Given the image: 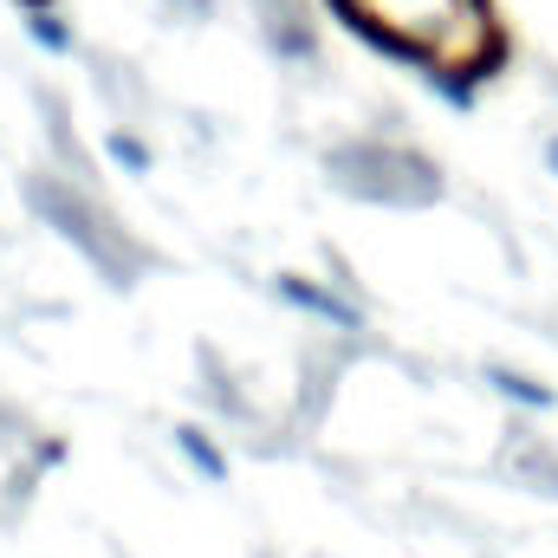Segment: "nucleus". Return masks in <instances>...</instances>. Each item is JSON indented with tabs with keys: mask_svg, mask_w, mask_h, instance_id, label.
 <instances>
[{
	"mask_svg": "<svg viewBox=\"0 0 558 558\" xmlns=\"http://www.w3.org/2000/svg\"><path fill=\"white\" fill-rule=\"evenodd\" d=\"M286 299H299V305H312V312H325V318H338V325H351V305H338V299H325L318 286H305V279H286Z\"/></svg>",
	"mask_w": 558,
	"mask_h": 558,
	"instance_id": "nucleus-3",
	"label": "nucleus"
},
{
	"mask_svg": "<svg viewBox=\"0 0 558 558\" xmlns=\"http://www.w3.org/2000/svg\"><path fill=\"white\" fill-rule=\"evenodd\" d=\"M351 26L377 33L397 52H416L441 72H468L494 52V26L481 0H338Z\"/></svg>",
	"mask_w": 558,
	"mask_h": 558,
	"instance_id": "nucleus-1",
	"label": "nucleus"
},
{
	"mask_svg": "<svg viewBox=\"0 0 558 558\" xmlns=\"http://www.w3.org/2000/svg\"><path fill=\"white\" fill-rule=\"evenodd\" d=\"M182 454H189V461H195L208 481H228V461H221V448H215L202 428H182Z\"/></svg>",
	"mask_w": 558,
	"mask_h": 558,
	"instance_id": "nucleus-2",
	"label": "nucleus"
},
{
	"mask_svg": "<svg viewBox=\"0 0 558 558\" xmlns=\"http://www.w3.org/2000/svg\"><path fill=\"white\" fill-rule=\"evenodd\" d=\"M33 39H39V46H52V52H65V46H72V33H65L46 7H33Z\"/></svg>",
	"mask_w": 558,
	"mask_h": 558,
	"instance_id": "nucleus-4",
	"label": "nucleus"
},
{
	"mask_svg": "<svg viewBox=\"0 0 558 558\" xmlns=\"http://www.w3.org/2000/svg\"><path fill=\"white\" fill-rule=\"evenodd\" d=\"M111 156H118L124 169H149V149H143L137 137H111Z\"/></svg>",
	"mask_w": 558,
	"mask_h": 558,
	"instance_id": "nucleus-5",
	"label": "nucleus"
}]
</instances>
